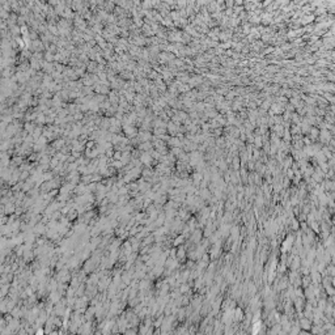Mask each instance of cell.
Instances as JSON below:
<instances>
[{"instance_id":"6da1fadb","label":"cell","mask_w":335,"mask_h":335,"mask_svg":"<svg viewBox=\"0 0 335 335\" xmlns=\"http://www.w3.org/2000/svg\"><path fill=\"white\" fill-rule=\"evenodd\" d=\"M33 47L37 48V50H42V45L39 43V41H34L33 42Z\"/></svg>"}]
</instances>
